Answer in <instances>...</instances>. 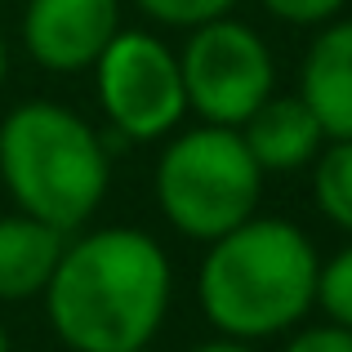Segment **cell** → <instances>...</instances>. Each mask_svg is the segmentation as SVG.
<instances>
[{
    "instance_id": "cell-11",
    "label": "cell",
    "mask_w": 352,
    "mask_h": 352,
    "mask_svg": "<svg viewBox=\"0 0 352 352\" xmlns=\"http://www.w3.org/2000/svg\"><path fill=\"white\" fill-rule=\"evenodd\" d=\"M312 201L339 232H352V138H326L312 161Z\"/></svg>"
},
{
    "instance_id": "cell-6",
    "label": "cell",
    "mask_w": 352,
    "mask_h": 352,
    "mask_svg": "<svg viewBox=\"0 0 352 352\" xmlns=\"http://www.w3.org/2000/svg\"><path fill=\"white\" fill-rule=\"evenodd\" d=\"M94 89L107 125L134 143H156L188 116L179 50L147 27H120L112 36L94 63Z\"/></svg>"
},
{
    "instance_id": "cell-4",
    "label": "cell",
    "mask_w": 352,
    "mask_h": 352,
    "mask_svg": "<svg viewBox=\"0 0 352 352\" xmlns=\"http://www.w3.org/2000/svg\"><path fill=\"white\" fill-rule=\"evenodd\" d=\"M267 174L254 165L236 129H179L156 156L152 192L165 223L188 241H214L258 214Z\"/></svg>"
},
{
    "instance_id": "cell-17",
    "label": "cell",
    "mask_w": 352,
    "mask_h": 352,
    "mask_svg": "<svg viewBox=\"0 0 352 352\" xmlns=\"http://www.w3.org/2000/svg\"><path fill=\"white\" fill-rule=\"evenodd\" d=\"M5 76H9V41L0 32V85H5Z\"/></svg>"
},
{
    "instance_id": "cell-3",
    "label": "cell",
    "mask_w": 352,
    "mask_h": 352,
    "mask_svg": "<svg viewBox=\"0 0 352 352\" xmlns=\"http://www.w3.org/2000/svg\"><path fill=\"white\" fill-rule=\"evenodd\" d=\"M0 183L23 214L72 236L103 206L112 156L80 112L32 98L0 120Z\"/></svg>"
},
{
    "instance_id": "cell-1",
    "label": "cell",
    "mask_w": 352,
    "mask_h": 352,
    "mask_svg": "<svg viewBox=\"0 0 352 352\" xmlns=\"http://www.w3.org/2000/svg\"><path fill=\"white\" fill-rule=\"evenodd\" d=\"M174 267L143 228H89L72 236L45 285V317L72 352L147 348L170 312Z\"/></svg>"
},
{
    "instance_id": "cell-19",
    "label": "cell",
    "mask_w": 352,
    "mask_h": 352,
    "mask_svg": "<svg viewBox=\"0 0 352 352\" xmlns=\"http://www.w3.org/2000/svg\"><path fill=\"white\" fill-rule=\"evenodd\" d=\"M129 352H152V348H129Z\"/></svg>"
},
{
    "instance_id": "cell-14",
    "label": "cell",
    "mask_w": 352,
    "mask_h": 352,
    "mask_svg": "<svg viewBox=\"0 0 352 352\" xmlns=\"http://www.w3.org/2000/svg\"><path fill=\"white\" fill-rule=\"evenodd\" d=\"M276 23H290V27H321L330 18L344 14L348 0H258Z\"/></svg>"
},
{
    "instance_id": "cell-2",
    "label": "cell",
    "mask_w": 352,
    "mask_h": 352,
    "mask_svg": "<svg viewBox=\"0 0 352 352\" xmlns=\"http://www.w3.org/2000/svg\"><path fill=\"white\" fill-rule=\"evenodd\" d=\"M317 250L290 219L250 214L232 232L206 241L197 299L219 335L263 344L294 330L317 299Z\"/></svg>"
},
{
    "instance_id": "cell-18",
    "label": "cell",
    "mask_w": 352,
    "mask_h": 352,
    "mask_svg": "<svg viewBox=\"0 0 352 352\" xmlns=\"http://www.w3.org/2000/svg\"><path fill=\"white\" fill-rule=\"evenodd\" d=\"M0 352H14V344H9V330H5V321H0Z\"/></svg>"
},
{
    "instance_id": "cell-7",
    "label": "cell",
    "mask_w": 352,
    "mask_h": 352,
    "mask_svg": "<svg viewBox=\"0 0 352 352\" xmlns=\"http://www.w3.org/2000/svg\"><path fill=\"white\" fill-rule=\"evenodd\" d=\"M120 32V0H27L23 45L32 63L54 76H76L98 63V54Z\"/></svg>"
},
{
    "instance_id": "cell-5",
    "label": "cell",
    "mask_w": 352,
    "mask_h": 352,
    "mask_svg": "<svg viewBox=\"0 0 352 352\" xmlns=\"http://www.w3.org/2000/svg\"><path fill=\"white\" fill-rule=\"evenodd\" d=\"M179 72L188 112H197L201 125L241 129L263 98L276 94V63L267 41L232 14L192 27L179 50Z\"/></svg>"
},
{
    "instance_id": "cell-12",
    "label": "cell",
    "mask_w": 352,
    "mask_h": 352,
    "mask_svg": "<svg viewBox=\"0 0 352 352\" xmlns=\"http://www.w3.org/2000/svg\"><path fill=\"white\" fill-rule=\"evenodd\" d=\"M312 308L326 312V321L352 330V245L335 250L317 267V299H312Z\"/></svg>"
},
{
    "instance_id": "cell-10",
    "label": "cell",
    "mask_w": 352,
    "mask_h": 352,
    "mask_svg": "<svg viewBox=\"0 0 352 352\" xmlns=\"http://www.w3.org/2000/svg\"><path fill=\"white\" fill-rule=\"evenodd\" d=\"M67 232L32 214H0V303H23L45 294Z\"/></svg>"
},
{
    "instance_id": "cell-8",
    "label": "cell",
    "mask_w": 352,
    "mask_h": 352,
    "mask_svg": "<svg viewBox=\"0 0 352 352\" xmlns=\"http://www.w3.org/2000/svg\"><path fill=\"white\" fill-rule=\"evenodd\" d=\"M299 98L326 138H352V18L317 27L299 67Z\"/></svg>"
},
{
    "instance_id": "cell-13",
    "label": "cell",
    "mask_w": 352,
    "mask_h": 352,
    "mask_svg": "<svg viewBox=\"0 0 352 352\" xmlns=\"http://www.w3.org/2000/svg\"><path fill=\"white\" fill-rule=\"evenodd\" d=\"M138 9H143L152 23L161 27H183V32H192V27L210 23V18H223L236 9V0H134Z\"/></svg>"
},
{
    "instance_id": "cell-16",
    "label": "cell",
    "mask_w": 352,
    "mask_h": 352,
    "mask_svg": "<svg viewBox=\"0 0 352 352\" xmlns=\"http://www.w3.org/2000/svg\"><path fill=\"white\" fill-rule=\"evenodd\" d=\"M188 352H258V344L250 339H232V335H219V339H206V344L188 348Z\"/></svg>"
},
{
    "instance_id": "cell-15",
    "label": "cell",
    "mask_w": 352,
    "mask_h": 352,
    "mask_svg": "<svg viewBox=\"0 0 352 352\" xmlns=\"http://www.w3.org/2000/svg\"><path fill=\"white\" fill-rule=\"evenodd\" d=\"M281 352H352V330L335 326V321H321V326L299 330Z\"/></svg>"
},
{
    "instance_id": "cell-9",
    "label": "cell",
    "mask_w": 352,
    "mask_h": 352,
    "mask_svg": "<svg viewBox=\"0 0 352 352\" xmlns=\"http://www.w3.org/2000/svg\"><path fill=\"white\" fill-rule=\"evenodd\" d=\"M241 143L250 147L254 165L263 174H294L308 170L317 161V152L326 147L317 116L303 107L299 94H272L245 116V125L236 129Z\"/></svg>"
}]
</instances>
